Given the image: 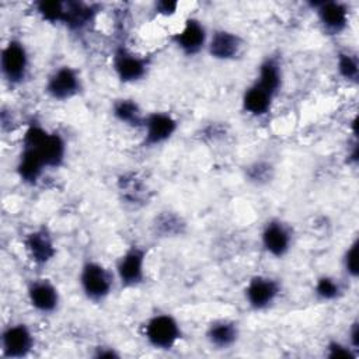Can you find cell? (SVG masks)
Wrapping results in <instances>:
<instances>
[{
    "label": "cell",
    "instance_id": "5",
    "mask_svg": "<svg viewBox=\"0 0 359 359\" xmlns=\"http://www.w3.org/2000/svg\"><path fill=\"white\" fill-rule=\"evenodd\" d=\"M146 250L140 245H130L115 264V278L122 287H136L144 282Z\"/></svg>",
    "mask_w": 359,
    "mask_h": 359
},
{
    "label": "cell",
    "instance_id": "28",
    "mask_svg": "<svg viewBox=\"0 0 359 359\" xmlns=\"http://www.w3.org/2000/svg\"><path fill=\"white\" fill-rule=\"evenodd\" d=\"M119 189L123 194V198L130 201V202H137L140 201L143 195V185L140 184V180L133 174L130 177L122 175L119 178Z\"/></svg>",
    "mask_w": 359,
    "mask_h": 359
},
{
    "label": "cell",
    "instance_id": "33",
    "mask_svg": "<svg viewBox=\"0 0 359 359\" xmlns=\"http://www.w3.org/2000/svg\"><path fill=\"white\" fill-rule=\"evenodd\" d=\"M94 356H95V358H108V359H112V358H119L121 355H119L114 348L101 345V346H97V348H95Z\"/></svg>",
    "mask_w": 359,
    "mask_h": 359
},
{
    "label": "cell",
    "instance_id": "15",
    "mask_svg": "<svg viewBox=\"0 0 359 359\" xmlns=\"http://www.w3.org/2000/svg\"><path fill=\"white\" fill-rule=\"evenodd\" d=\"M27 297L29 306L41 314H52L60 304V294L57 287L45 278L34 279L27 287Z\"/></svg>",
    "mask_w": 359,
    "mask_h": 359
},
{
    "label": "cell",
    "instance_id": "10",
    "mask_svg": "<svg viewBox=\"0 0 359 359\" xmlns=\"http://www.w3.org/2000/svg\"><path fill=\"white\" fill-rule=\"evenodd\" d=\"M264 250L275 258H283L292 248V229L280 219H269L261 230Z\"/></svg>",
    "mask_w": 359,
    "mask_h": 359
},
{
    "label": "cell",
    "instance_id": "6",
    "mask_svg": "<svg viewBox=\"0 0 359 359\" xmlns=\"http://www.w3.org/2000/svg\"><path fill=\"white\" fill-rule=\"evenodd\" d=\"M280 296V283L278 279L266 275L252 276L244 287V299L250 309L264 311L275 304Z\"/></svg>",
    "mask_w": 359,
    "mask_h": 359
},
{
    "label": "cell",
    "instance_id": "27",
    "mask_svg": "<svg viewBox=\"0 0 359 359\" xmlns=\"http://www.w3.org/2000/svg\"><path fill=\"white\" fill-rule=\"evenodd\" d=\"M337 70L344 80L356 83L359 77V63L356 56L346 50L339 52L337 56Z\"/></svg>",
    "mask_w": 359,
    "mask_h": 359
},
{
    "label": "cell",
    "instance_id": "8",
    "mask_svg": "<svg viewBox=\"0 0 359 359\" xmlns=\"http://www.w3.org/2000/svg\"><path fill=\"white\" fill-rule=\"evenodd\" d=\"M83 88L80 73L72 66L56 67L46 79L45 93L56 101H67L76 97Z\"/></svg>",
    "mask_w": 359,
    "mask_h": 359
},
{
    "label": "cell",
    "instance_id": "24",
    "mask_svg": "<svg viewBox=\"0 0 359 359\" xmlns=\"http://www.w3.org/2000/svg\"><path fill=\"white\" fill-rule=\"evenodd\" d=\"M342 283L330 275H323L317 278L314 283V294L321 302H334L341 297Z\"/></svg>",
    "mask_w": 359,
    "mask_h": 359
},
{
    "label": "cell",
    "instance_id": "13",
    "mask_svg": "<svg viewBox=\"0 0 359 359\" xmlns=\"http://www.w3.org/2000/svg\"><path fill=\"white\" fill-rule=\"evenodd\" d=\"M24 248L36 266L48 265L56 255V245L48 227H36L24 237Z\"/></svg>",
    "mask_w": 359,
    "mask_h": 359
},
{
    "label": "cell",
    "instance_id": "2",
    "mask_svg": "<svg viewBox=\"0 0 359 359\" xmlns=\"http://www.w3.org/2000/svg\"><path fill=\"white\" fill-rule=\"evenodd\" d=\"M115 275L101 262L86 261L79 273V285L87 300L93 303L104 302L112 292Z\"/></svg>",
    "mask_w": 359,
    "mask_h": 359
},
{
    "label": "cell",
    "instance_id": "14",
    "mask_svg": "<svg viewBox=\"0 0 359 359\" xmlns=\"http://www.w3.org/2000/svg\"><path fill=\"white\" fill-rule=\"evenodd\" d=\"M146 146H158L170 140L177 132L178 122L168 112H150L144 116L143 125Z\"/></svg>",
    "mask_w": 359,
    "mask_h": 359
},
{
    "label": "cell",
    "instance_id": "21",
    "mask_svg": "<svg viewBox=\"0 0 359 359\" xmlns=\"http://www.w3.org/2000/svg\"><path fill=\"white\" fill-rule=\"evenodd\" d=\"M282 80L283 74L279 60L273 56H268L266 59H264L258 67V76L255 83L268 93H271L273 97H276L282 88Z\"/></svg>",
    "mask_w": 359,
    "mask_h": 359
},
{
    "label": "cell",
    "instance_id": "25",
    "mask_svg": "<svg viewBox=\"0 0 359 359\" xmlns=\"http://www.w3.org/2000/svg\"><path fill=\"white\" fill-rule=\"evenodd\" d=\"M66 1L59 0H41L35 3L36 14L49 24H62L65 15Z\"/></svg>",
    "mask_w": 359,
    "mask_h": 359
},
{
    "label": "cell",
    "instance_id": "17",
    "mask_svg": "<svg viewBox=\"0 0 359 359\" xmlns=\"http://www.w3.org/2000/svg\"><path fill=\"white\" fill-rule=\"evenodd\" d=\"M206 341L216 349L231 348L240 337L238 324L229 318H219L212 321L205 332Z\"/></svg>",
    "mask_w": 359,
    "mask_h": 359
},
{
    "label": "cell",
    "instance_id": "9",
    "mask_svg": "<svg viewBox=\"0 0 359 359\" xmlns=\"http://www.w3.org/2000/svg\"><path fill=\"white\" fill-rule=\"evenodd\" d=\"M112 69L119 81L136 83L147 74L149 60L121 45L114 50Z\"/></svg>",
    "mask_w": 359,
    "mask_h": 359
},
{
    "label": "cell",
    "instance_id": "22",
    "mask_svg": "<svg viewBox=\"0 0 359 359\" xmlns=\"http://www.w3.org/2000/svg\"><path fill=\"white\" fill-rule=\"evenodd\" d=\"M112 115L121 123L132 128H142L144 121V114L140 105L133 98H119L112 104Z\"/></svg>",
    "mask_w": 359,
    "mask_h": 359
},
{
    "label": "cell",
    "instance_id": "1",
    "mask_svg": "<svg viewBox=\"0 0 359 359\" xmlns=\"http://www.w3.org/2000/svg\"><path fill=\"white\" fill-rule=\"evenodd\" d=\"M22 149L32 150L48 168H59L66 160V140L57 132H50L36 122H31L21 140Z\"/></svg>",
    "mask_w": 359,
    "mask_h": 359
},
{
    "label": "cell",
    "instance_id": "32",
    "mask_svg": "<svg viewBox=\"0 0 359 359\" xmlns=\"http://www.w3.org/2000/svg\"><path fill=\"white\" fill-rule=\"evenodd\" d=\"M348 345L351 348H353L355 351H358L359 348V323L353 321L349 331H348Z\"/></svg>",
    "mask_w": 359,
    "mask_h": 359
},
{
    "label": "cell",
    "instance_id": "11",
    "mask_svg": "<svg viewBox=\"0 0 359 359\" xmlns=\"http://www.w3.org/2000/svg\"><path fill=\"white\" fill-rule=\"evenodd\" d=\"M310 7L316 11L324 32L330 35H339L346 29L349 22V10L345 3L335 0L311 1Z\"/></svg>",
    "mask_w": 359,
    "mask_h": 359
},
{
    "label": "cell",
    "instance_id": "31",
    "mask_svg": "<svg viewBox=\"0 0 359 359\" xmlns=\"http://www.w3.org/2000/svg\"><path fill=\"white\" fill-rule=\"evenodd\" d=\"M178 1H170V0H160L154 3V10L157 14L164 17H171L178 10Z\"/></svg>",
    "mask_w": 359,
    "mask_h": 359
},
{
    "label": "cell",
    "instance_id": "23",
    "mask_svg": "<svg viewBox=\"0 0 359 359\" xmlns=\"http://www.w3.org/2000/svg\"><path fill=\"white\" fill-rule=\"evenodd\" d=\"M153 229L160 237H175L184 233L185 222L174 212H161L154 217Z\"/></svg>",
    "mask_w": 359,
    "mask_h": 359
},
{
    "label": "cell",
    "instance_id": "16",
    "mask_svg": "<svg viewBox=\"0 0 359 359\" xmlns=\"http://www.w3.org/2000/svg\"><path fill=\"white\" fill-rule=\"evenodd\" d=\"M244 48L243 38L229 29H215L208 39L206 49L216 60H233Z\"/></svg>",
    "mask_w": 359,
    "mask_h": 359
},
{
    "label": "cell",
    "instance_id": "12",
    "mask_svg": "<svg viewBox=\"0 0 359 359\" xmlns=\"http://www.w3.org/2000/svg\"><path fill=\"white\" fill-rule=\"evenodd\" d=\"M171 39L185 56H195L206 48L209 35L205 24L201 20L191 17L185 20L182 28L175 32Z\"/></svg>",
    "mask_w": 359,
    "mask_h": 359
},
{
    "label": "cell",
    "instance_id": "3",
    "mask_svg": "<svg viewBox=\"0 0 359 359\" xmlns=\"http://www.w3.org/2000/svg\"><path fill=\"white\" fill-rule=\"evenodd\" d=\"M144 339L158 351L172 349L182 337V330L177 318L167 313H158L147 318L143 325Z\"/></svg>",
    "mask_w": 359,
    "mask_h": 359
},
{
    "label": "cell",
    "instance_id": "26",
    "mask_svg": "<svg viewBox=\"0 0 359 359\" xmlns=\"http://www.w3.org/2000/svg\"><path fill=\"white\" fill-rule=\"evenodd\" d=\"M275 168L268 161H254L245 167V178L254 185H266L272 181Z\"/></svg>",
    "mask_w": 359,
    "mask_h": 359
},
{
    "label": "cell",
    "instance_id": "7",
    "mask_svg": "<svg viewBox=\"0 0 359 359\" xmlns=\"http://www.w3.org/2000/svg\"><path fill=\"white\" fill-rule=\"evenodd\" d=\"M35 346V337L24 323H13L3 328L0 335L1 355L8 359H21L31 353Z\"/></svg>",
    "mask_w": 359,
    "mask_h": 359
},
{
    "label": "cell",
    "instance_id": "20",
    "mask_svg": "<svg viewBox=\"0 0 359 359\" xmlns=\"http://www.w3.org/2000/svg\"><path fill=\"white\" fill-rule=\"evenodd\" d=\"M45 170L46 167L43 165L42 160L32 150L21 149V153L18 156V161L15 165V172L24 184L27 185L38 184Z\"/></svg>",
    "mask_w": 359,
    "mask_h": 359
},
{
    "label": "cell",
    "instance_id": "19",
    "mask_svg": "<svg viewBox=\"0 0 359 359\" xmlns=\"http://www.w3.org/2000/svg\"><path fill=\"white\" fill-rule=\"evenodd\" d=\"M273 98L275 97L271 93H268L254 81L251 86H248L244 90L241 105L247 114L259 118L266 115L271 111Z\"/></svg>",
    "mask_w": 359,
    "mask_h": 359
},
{
    "label": "cell",
    "instance_id": "29",
    "mask_svg": "<svg viewBox=\"0 0 359 359\" xmlns=\"http://www.w3.org/2000/svg\"><path fill=\"white\" fill-rule=\"evenodd\" d=\"M342 266L346 275L352 279L358 278L359 269H358V240L349 244V247L345 250L342 255Z\"/></svg>",
    "mask_w": 359,
    "mask_h": 359
},
{
    "label": "cell",
    "instance_id": "4",
    "mask_svg": "<svg viewBox=\"0 0 359 359\" xmlns=\"http://www.w3.org/2000/svg\"><path fill=\"white\" fill-rule=\"evenodd\" d=\"M0 72L6 83L20 86L29 72V53L20 39H10L0 53Z\"/></svg>",
    "mask_w": 359,
    "mask_h": 359
},
{
    "label": "cell",
    "instance_id": "18",
    "mask_svg": "<svg viewBox=\"0 0 359 359\" xmlns=\"http://www.w3.org/2000/svg\"><path fill=\"white\" fill-rule=\"evenodd\" d=\"M97 13L98 7L95 4L83 1H66L62 24L70 31H83L95 20Z\"/></svg>",
    "mask_w": 359,
    "mask_h": 359
},
{
    "label": "cell",
    "instance_id": "30",
    "mask_svg": "<svg viewBox=\"0 0 359 359\" xmlns=\"http://www.w3.org/2000/svg\"><path fill=\"white\" fill-rule=\"evenodd\" d=\"M327 358L331 359H338V358H348V359H355L356 358V351L351 348L348 344H342L339 341H330L325 346Z\"/></svg>",
    "mask_w": 359,
    "mask_h": 359
}]
</instances>
